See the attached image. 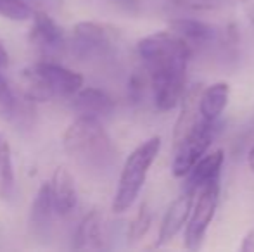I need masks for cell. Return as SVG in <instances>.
Listing matches in <instances>:
<instances>
[{"label":"cell","instance_id":"30bf717a","mask_svg":"<svg viewBox=\"0 0 254 252\" xmlns=\"http://www.w3.org/2000/svg\"><path fill=\"white\" fill-rule=\"evenodd\" d=\"M71 107L78 116L107 118L114 111V101L101 88H81L73 97Z\"/></svg>","mask_w":254,"mask_h":252},{"label":"cell","instance_id":"6da1fadb","mask_svg":"<svg viewBox=\"0 0 254 252\" xmlns=\"http://www.w3.org/2000/svg\"><path fill=\"white\" fill-rule=\"evenodd\" d=\"M137 52L151 78L156 107L171 111L180 105L187 92L185 78L192 45L173 30L156 31L138 42Z\"/></svg>","mask_w":254,"mask_h":252},{"label":"cell","instance_id":"5bb4252c","mask_svg":"<svg viewBox=\"0 0 254 252\" xmlns=\"http://www.w3.org/2000/svg\"><path fill=\"white\" fill-rule=\"evenodd\" d=\"M230 97V85L227 81H216L209 87L202 88L199 97V112L206 121H218L223 114Z\"/></svg>","mask_w":254,"mask_h":252},{"label":"cell","instance_id":"ac0fdd59","mask_svg":"<svg viewBox=\"0 0 254 252\" xmlns=\"http://www.w3.org/2000/svg\"><path fill=\"white\" fill-rule=\"evenodd\" d=\"M14 189L12 155L7 138L0 133V201H7Z\"/></svg>","mask_w":254,"mask_h":252},{"label":"cell","instance_id":"d4e9b609","mask_svg":"<svg viewBox=\"0 0 254 252\" xmlns=\"http://www.w3.org/2000/svg\"><path fill=\"white\" fill-rule=\"evenodd\" d=\"M5 88H7V83H5V81H3V78L0 76V94H2V92L5 90Z\"/></svg>","mask_w":254,"mask_h":252},{"label":"cell","instance_id":"3957f363","mask_svg":"<svg viewBox=\"0 0 254 252\" xmlns=\"http://www.w3.org/2000/svg\"><path fill=\"white\" fill-rule=\"evenodd\" d=\"M24 94L31 101L47 102L54 97H74L83 88V76L56 62H38L21 74Z\"/></svg>","mask_w":254,"mask_h":252},{"label":"cell","instance_id":"44dd1931","mask_svg":"<svg viewBox=\"0 0 254 252\" xmlns=\"http://www.w3.org/2000/svg\"><path fill=\"white\" fill-rule=\"evenodd\" d=\"M170 2L175 7L187 10H214L227 5H234L242 0H170Z\"/></svg>","mask_w":254,"mask_h":252},{"label":"cell","instance_id":"7402d4cb","mask_svg":"<svg viewBox=\"0 0 254 252\" xmlns=\"http://www.w3.org/2000/svg\"><path fill=\"white\" fill-rule=\"evenodd\" d=\"M241 251L242 252H249V251H254V230H251V232L246 235L244 242H242L241 246Z\"/></svg>","mask_w":254,"mask_h":252},{"label":"cell","instance_id":"ba28073f","mask_svg":"<svg viewBox=\"0 0 254 252\" xmlns=\"http://www.w3.org/2000/svg\"><path fill=\"white\" fill-rule=\"evenodd\" d=\"M195 194L192 190H184V194L178 195L170 207L164 212V218L159 226V235H157L156 247H161L164 244L171 242L178 233L182 232L185 225H187L189 218H190L192 207H194Z\"/></svg>","mask_w":254,"mask_h":252},{"label":"cell","instance_id":"9a60e30c","mask_svg":"<svg viewBox=\"0 0 254 252\" xmlns=\"http://www.w3.org/2000/svg\"><path fill=\"white\" fill-rule=\"evenodd\" d=\"M73 247L76 251H97L102 249V212L99 209L90 211L74 233Z\"/></svg>","mask_w":254,"mask_h":252},{"label":"cell","instance_id":"4fadbf2b","mask_svg":"<svg viewBox=\"0 0 254 252\" xmlns=\"http://www.w3.org/2000/svg\"><path fill=\"white\" fill-rule=\"evenodd\" d=\"M51 192H52L54 211L59 216L69 214L74 209V205H76L78 195H76V185H74L73 175L66 168L56 169L51 182Z\"/></svg>","mask_w":254,"mask_h":252},{"label":"cell","instance_id":"277c9868","mask_svg":"<svg viewBox=\"0 0 254 252\" xmlns=\"http://www.w3.org/2000/svg\"><path fill=\"white\" fill-rule=\"evenodd\" d=\"M161 151V138L151 137L140 144L125 161L113 201L114 212H125L133 205L147 178V173Z\"/></svg>","mask_w":254,"mask_h":252},{"label":"cell","instance_id":"e0dca14e","mask_svg":"<svg viewBox=\"0 0 254 252\" xmlns=\"http://www.w3.org/2000/svg\"><path fill=\"white\" fill-rule=\"evenodd\" d=\"M54 211V202H52V192H51V183H44L40 187V190L37 192L31 204L30 211V228L35 233H42L49 226Z\"/></svg>","mask_w":254,"mask_h":252},{"label":"cell","instance_id":"7a4b0ae2","mask_svg":"<svg viewBox=\"0 0 254 252\" xmlns=\"http://www.w3.org/2000/svg\"><path fill=\"white\" fill-rule=\"evenodd\" d=\"M64 151L80 166L104 169L113 162L114 147L99 118L78 116L63 137Z\"/></svg>","mask_w":254,"mask_h":252},{"label":"cell","instance_id":"cb8c5ba5","mask_svg":"<svg viewBox=\"0 0 254 252\" xmlns=\"http://www.w3.org/2000/svg\"><path fill=\"white\" fill-rule=\"evenodd\" d=\"M248 164H249V169L254 173V145L249 149V154H248Z\"/></svg>","mask_w":254,"mask_h":252},{"label":"cell","instance_id":"8992f818","mask_svg":"<svg viewBox=\"0 0 254 252\" xmlns=\"http://www.w3.org/2000/svg\"><path fill=\"white\" fill-rule=\"evenodd\" d=\"M195 195L197 199L194 201V207L185 230V247L189 251H197L201 247L207 228L216 214L218 201H220V180L202 187Z\"/></svg>","mask_w":254,"mask_h":252},{"label":"cell","instance_id":"52a82bcc","mask_svg":"<svg viewBox=\"0 0 254 252\" xmlns=\"http://www.w3.org/2000/svg\"><path fill=\"white\" fill-rule=\"evenodd\" d=\"M118 33L113 26L94 21H83L73 26V40L78 55L92 57V55L106 54L114 45Z\"/></svg>","mask_w":254,"mask_h":252},{"label":"cell","instance_id":"7c38bea8","mask_svg":"<svg viewBox=\"0 0 254 252\" xmlns=\"http://www.w3.org/2000/svg\"><path fill=\"white\" fill-rule=\"evenodd\" d=\"M202 85H194L190 90L185 92L184 99L180 102V114L175 123L173 130V147L178 145L192 130L201 121V112H199V97H201Z\"/></svg>","mask_w":254,"mask_h":252},{"label":"cell","instance_id":"9c48e42d","mask_svg":"<svg viewBox=\"0 0 254 252\" xmlns=\"http://www.w3.org/2000/svg\"><path fill=\"white\" fill-rule=\"evenodd\" d=\"M30 42L42 52H54L63 47L64 33L59 24L44 10L33 14V26L30 31Z\"/></svg>","mask_w":254,"mask_h":252},{"label":"cell","instance_id":"603a6c76","mask_svg":"<svg viewBox=\"0 0 254 252\" xmlns=\"http://www.w3.org/2000/svg\"><path fill=\"white\" fill-rule=\"evenodd\" d=\"M7 66H9V54H7L5 47L0 42V69H5Z\"/></svg>","mask_w":254,"mask_h":252},{"label":"cell","instance_id":"8fae6325","mask_svg":"<svg viewBox=\"0 0 254 252\" xmlns=\"http://www.w3.org/2000/svg\"><path fill=\"white\" fill-rule=\"evenodd\" d=\"M223 162H225V152L221 149L209 152V154H204L195 162L194 168L190 169V173L187 175V187L185 189L197 194L202 187L209 185L211 182L220 180Z\"/></svg>","mask_w":254,"mask_h":252},{"label":"cell","instance_id":"2e32d148","mask_svg":"<svg viewBox=\"0 0 254 252\" xmlns=\"http://www.w3.org/2000/svg\"><path fill=\"white\" fill-rule=\"evenodd\" d=\"M170 30L184 37L190 45H207L216 38V30L199 19L177 17L170 21Z\"/></svg>","mask_w":254,"mask_h":252},{"label":"cell","instance_id":"ffe728a7","mask_svg":"<svg viewBox=\"0 0 254 252\" xmlns=\"http://www.w3.org/2000/svg\"><path fill=\"white\" fill-rule=\"evenodd\" d=\"M0 16L10 21H26L33 17V10L24 0H0Z\"/></svg>","mask_w":254,"mask_h":252},{"label":"cell","instance_id":"5b68a950","mask_svg":"<svg viewBox=\"0 0 254 252\" xmlns=\"http://www.w3.org/2000/svg\"><path fill=\"white\" fill-rule=\"evenodd\" d=\"M218 133V121H201L194 130L184 138L178 145H175V157L171 162V171L177 178H184L190 173L195 162L209 151L214 137Z\"/></svg>","mask_w":254,"mask_h":252},{"label":"cell","instance_id":"d6986e66","mask_svg":"<svg viewBox=\"0 0 254 252\" xmlns=\"http://www.w3.org/2000/svg\"><path fill=\"white\" fill-rule=\"evenodd\" d=\"M151 223H152V212L149 209V205L144 202L140 205V209H138L137 216L133 218V221L130 223V228H128V239H130V242L140 240L149 232Z\"/></svg>","mask_w":254,"mask_h":252}]
</instances>
